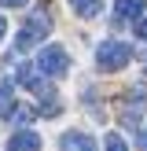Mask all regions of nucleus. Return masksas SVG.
Instances as JSON below:
<instances>
[{
    "label": "nucleus",
    "instance_id": "obj_13",
    "mask_svg": "<svg viewBox=\"0 0 147 151\" xmlns=\"http://www.w3.org/2000/svg\"><path fill=\"white\" fill-rule=\"evenodd\" d=\"M132 26H136V37H140V41H147V11L140 15V19L132 22Z\"/></svg>",
    "mask_w": 147,
    "mask_h": 151
},
{
    "label": "nucleus",
    "instance_id": "obj_11",
    "mask_svg": "<svg viewBox=\"0 0 147 151\" xmlns=\"http://www.w3.org/2000/svg\"><path fill=\"white\" fill-rule=\"evenodd\" d=\"M11 118H15V122H22V125H29V122L37 118V111H33V107H15Z\"/></svg>",
    "mask_w": 147,
    "mask_h": 151
},
{
    "label": "nucleus",
    "instance_id": "obj_9",
    "mask_svg": "<svg viewBox=\"0 0 147 151\" xmlns=\"http://www.w3.org/2000/svg\"><path fill=\"white\" fill-rule=\"evenodd\" d=\"M15 111V96H11V81H0V118H11Z\"/></svg>",
    "mask_w": 147,
    "mask_h": 151
},
{
    "label": "nucleus",
    "instance_id": "obj_6",
    "mask_svg": "<svg viewBox=\"0 0 147 151\" xmlns=\"http://www.w3.org/2000/svg\"><path fill=\"white\" fill-rule=\"evenodd\" d=\"M15 81H19L22 88H29V92H44V88H48V85H44V74L37 70V66H29V63H22V66H19Z\"/></svg>",
    "mask_w": 147,
    "mask_h": 151
},
{
    "label": "nucleus",
    "instance_id": "obj_3",
    "mask_svg": "<svg viewBox=\"0 0 147 151\" xmlns=\"http://www.w3.org/2000/svg\"><path fill=\"white\" fill-rule=\"evenodd\" d=\"M48 29H51L48 15H33V19H29L26 26L19 29V41H15V48H19V52H29L33 44H41L44 37H48Z\"/></svg>",
    "mask_w": 147,
    "mask_h": 151
},
{
    "label": "nucleus",
    "instance_id": "obj_2",
    "mask_svg": "<svg viewBox=\"0 0 147 151\" xmlns=\"http://www.w3.org/2000/svg\"><path fill=\"white\" fill-rule=\"evenodd\" d=\"M33 66L44 74V78H63V74L70 70V55H66L63 44H48V48H41V55H37Z\"/></svg>",
    "mask_w": 147,
    "mask_h": 151
},
{
    "label": "nucleus",
    "instance_id": "obj_8",
    "mask_svg": "<svg viewBox=\"0 0 147 151\" xmlns=\"http://www.w3.org/2000/svg\"><path fill=\"white\" fill-rule=\"evenodd\" d=\"M37 114H44V118H55L59 111H63V103H59V96L55 92H48V88H44L41 92V107H33Z\"/></svg>",
    "mask_w": 147,
    "mask_h": 151
},
{
    "label": "nucleus",
    "instance_id": "obj_12",
    "mask_svg": "<svg viewBox=\"0 0 147 151\" xmlns=\"http://www.w3.org/2000/svg\"><path fill=\"white\" fill-rule=\"evenodd\" d=\"M103 147H107V151H129V144H125V140L118 137V133H107V140H103Z\"/></svg>",
    "mask_w": 147,
    "mask_h": 151
},
{
    "label": "nucleus",
    "instance_id": "obj_14",
    "mask_svg": "<svg viewBox=\"0 0 147 151\" xmlns=\"http://www.w3.org/2000/svg\"><path fill=\"white\" fill-rule=\"evenodd\" d=\"M136 147H140V151H147V125L136 133Z\"/></svg>",
    "mask_w": 147,
    "mask_h": 151
},
{
    "label": "nucleus",
    "instance_id": "obj_4",
    "mask_svg": "<svg viewBox=\"0 0 147 151\" xmlns=\"http://www.w3.org/2000/svg\"><path fill=\"white\" fill-rule=\"evenodd\" d=\"M59 151H96L92 133H81V129H66L59 137Z\"/></svg>",
    "mask_w": 147,
    "mask_h": 151
},
{
    "label": "nucleus",
    "instance_id": "obj_15",
    "mask_svg": "<svg viewBox=\"0 0 147 151\" xmlns=\"http://www.w3.org/2000/svg\"><path fill=\"white\" fill-rule=\"evenodd\" d=\"M29 0H0V7H26Z\"/></svg>",
    "mask_w": 147,
    "mask_h": 151
},
{
    "label": "nucleus",
    "instance_id": "obj_5",
    "mask_svg": "<svg viewBox=\"0 0 147 151\" xmlns=\"http://www.w3.org/2000/svg\"><path fill=\"white\" fill-rule=\"evenodd\" d=\"M143 11H147V0H118V4H114V22H118V26L136 22Z\"/></svg>",
    "mask_w": 147,
    "mask_h": 151
},
{
    "label": "nucleus",
    "instance_id": "obj_1",
    "mask_svg": "<svg viewBox=\"0 0 147 151\" xmlns=\"http://www.w3.org/2000/svg\"><path fill=\"white\" fill-rule=\"evenodd\" d=\"M129 59H132V48H129L125 41H103L99 52H96V63H99V70H107V74L125 70Z\"/></svg>",
    "mask_w": 147,
    "mask_h": 151
},
{
    "label": "nucleus",
    "instance_id": "obj_7",
    "mask_svg": "<svg viewBox=\"0 0 147 151\" xmlns=\"http://www.w3.org/2000/svg\"><path fill=\"white\" fill-rule=\"evenodd\" d=\"M7 151H41V133H33V129H19L11 140H7Z\"/></svg>",
    "mask_w": 147,
    "mask_h": 151
},
{
    "label": "nucleus",
    "instance_id": "obj_16",
    "mask_svg": "<svg viewBox=\"0 0 147 151\" xmlns=\"http://www.w3.org/2000/svg\"><path fill=\"white\" fill-rule=\"evenodd\" d=\"M4 37H7V19L0 15V41H4Z\"/></svg>",
    "mask_w": 147,
    "mask_h": 151
},
{
    "label": "nucleus",
    "instance_id": "obj_10",
    "mask_svg": "<svg viewBox=\"0 0 147 151\" xmlns=\"http://www.w3.org/2000/svg\"><path fill=\"white\" fill-rule=\"evenodd\" d=\"M70 4H74V11H77L81 19H96V15L103 11V4H99V0H70Z\"/></svg>",
    "mask_w": 147,
    "mask_h": 151
}]
</instances>
